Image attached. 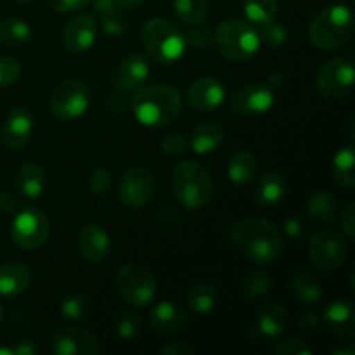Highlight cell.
Listing matches in <instances>:
<instances>
[{
    "label": "cell",
    "instance_id": "ee69618b",
    "mask_svg": "<svg viewBox=\"0 0 355 355\" xmlns=\"http://www.w3.org/2000/svg\"><path fill=\"white\" fill-rule=\"evenodd\" d=\"M162 149L170 156L182 155L187 149V141L180 132H172L162 139Z\"/></svg>",
    "mask_w": 355,
    "mask_h": 355
},
{
    "label": "cell",
    "instance_id": "ac0fdd59",
    "mask_svg": "<svg viewBox=\"0 0 355 355\" xmlns=\"http://www.w3.org/2000/svg\"><path fill=\"white\" fill-rule=\"evenodd\" d=\"M187 101L198 111H215L224 104L225 87L215 76H201L191 83Z\"/></svg>",
    "mask_w": 355,
    "mask_h": 355
},
{
    "label": "cell",
    "instance_id": "30bf717a",
    "mask_svg": "<svg viewBox=\"0 0 355 355\" xmlns=\"http://www.w3.org/2000/svg\"><path fill=\"white\" fill-rule=\"evenodd\" d=\"M318 90L324 97L342 99L354 90V62L347 55H336L329 59L318 71L315 78Z\"/></svg>",
    "mask_w": 355,
    "mask_h": 355
},
{
    "label": "cell",
    "instance_id": "5bb4252c",
    "mask_svg": "<svg viewBox=\"0 0 355 355\" xmlns=\"http://www.w3.org/2000/svg\"><path fill=\"white\" fill-rule=\"evenodd\" d=\"M52 350L58 355H94L99 352V342L90 331L75 326L61 328L52 336Z\"/></svg>",
    "mask_w": 355,
    "mask_h": 355
},
{
    "label": "cell",
    "instance_id": "52a82bcc",
    "mask_svg": "<svg viewBox=\"0 0 355 355\" xmlns=\"http://www.w3.org/2000/svg\"><path fill=\"white\" fill-rule=\"evenodd\" d=\"M116 290L130 307H146L158 291V281L149 267L137 262L121 266L116 272Z\"/></svg>",
    "mask_w": 355,
    "mask_h": 355
},
{
    "label": "cell",
    "instance_id": "836d02e7",
    "mask_svg": "<svg viewBox=\"0 0 355 355\" xmlns=\"http://www.w3.org/2000/svg\"><path fill=\"white\" fill-rule=\"evenodd\" d=\"M270 286H272V277L266 269L248 270L241 279V293L250 300L263 298L270 291Z\"/></svg>",
    "mask_w": 355,
    "mask_h": 355
},
{
    "label": "cell",
    "instance_id": "e575fe53",
    "mask_svg": "<svg viewBox=\"0 0 355 355\" xmlns=\"http://www.w3.org/2000/svg\"><path fill=\"white\" fill-rule=\"evenodd\" d=\"M243 12L252 24L270 23L277 16V0H243Z\"/></svg>",
    "mask_w": 355,
    "mask_h": 355
},
{
    "label": "cell",
    "instance_id": "8d00e7d4",
    "mask_svg": "<svg viewBox=\"0 0 355 355\" xmlns=\"http://www.w3.org/2000/svg\"><path fill=\"white\" fill-rule=\"evenodd\" d=\"M259 35L260 42H263L270 49H281L288 42V30L276 21L262 24V30L259 31Z\"/></svg>",
    "mask_w": 355,
    "mask_h": 355
},
{
    "label": "cell",
    "instance_id": "680465c9",
    "mask_svg": "<svg viewBox=\"0 0 355 355\" xmlns=\"http://www.w3.org/2000/svg\"><path fill=\"white\" fill-rule=\"evenodd\" d=\"M269 83L272 85V89L274 87H279L281 83H283V75H281L279 71H274L272 75L269 76Z\"/></svg>",
    "mask_w": 355,
    "mask_h": 355
},
{
    "label": "cell",
    "instance_id": "11a10c76",
    "mask_svg": "<svg viewBox=\"0 0 355 355\" xmlns=\"http://www.w3.org/2000/svg\"><path fill=\"white\" fill-rule=\"evenodd\" d=\"M16 205H17L16 198H14L10 193L0 194V210H2V211H6V214H10V211H14Z\"/></svg>",
    "mask_w": 355,
    "mask_h": 355
},
{
    "label": "cell",
    "instance_id": "7dc6e473",
    "mask_svg": "<svg viewBox=\"0 0 355 355\" xmlns=\"http://www.w3.org/2000/svg\"><path fill=\"white\" fill-rule=\"evenodd\" d=\"M89 2L90 0H47V3L55 12H76Z\"/></svg>",
    "mask_w": 355,
    "mask_h": 355
},
{
    "label": "cell",
    "instance_id": "f907efd6",
    "mask_svg": "<svg viewBox=\"0 0 355 355\" xmlns=\"http://www.w3.org/2000/svg\"><path fill=\"white\" fill-rule=\"evenodd\" d=\"M163 355H193L194 349L184 342H172L162 349Z\"/></svg>",
    "mask_w": 355,
    "mask_h": 355
},
{
    "label": "cell",
    "instance_id": "681fc988",
    "mask_svg": "<svg viewBox=\"0 0 355 355\" xmlns=\"http://www.w3.org/2000/svg\"><path fill=\"white\" fill-rule=\"evenodd\" d=\"M177 215H179V211H177V208L170 203H163L162 207H158V210L155 211L156 220L162 222V224H170V222L175 220Z\"/></svg>",
    "mask_w": 355,
    "mask_h": 355
},
{
    "label": "cell",
    "instance_id": "816d5d0a",
    "mask_svg": "<svg viewBox=\"0 0 355 355\" xmlns=\"http://www.w3.org/2000/svg\"><path fill=\"white\" fill-rule=\"evenodd\" d=\"M40 352V347L33 340H21L14 347V355H35Z\"/></svg>",
    "mask_w": 355,
    "mask_h": 355
},
{
    "label": "cell",
    "instance_id": "1f68e13d",
    "mask_svg": "<svg viewBox=\"0 0 355 355\" xmlns=\"http://www.w3.org/2000/svg\"><path fill=\"white\" fill-rule=\"evenodd\" d=\"M173 14L182 26L203 24L208 16V0H173Z\"/></svg>",
    "mask_w": 355,
    "mask_h": 355
},
{
    "label": "cell",
    "instance_id": "c3c4849f",
    "mask_svg": "<svg viewBox=\"0 0 355 355\" xmlns=\"http://www.w3.org/2000/svg\"><path fill=\"white\" fill-rule=\"evenodd\" d=\"M321 322H322L321 318H319L315 312H305V314L300 318V321H298V326H300L302 331L314 333L321 328Z\"/></svg>",
    "mask_w": 355,
    "mask_h": 355
},
{
    "label": "cell",
    "instance_id": "6125c7cd",
    "mask_svg": "<svg viewBox=\"0 0 355 355\" xmlns=\"http://www.w3.org/2000/svg\"><path fill=\"white\" fill-rule=\"evenodd\" d=\"M16 2H19V3H28V2H31V0H16Z\"/></svg>",
    "mask_w": 355,
    "mask_h": 355
},
{
    "label": "cell",
    "instance_id": "277c9868",
    "mask_svg": "<svg viewBox=\"0 0 355 355\" xmlns=\"http://www.w3.org/2000/svg\"><path fill=\"white\" fill-rule=\"evenodd\" d=\"M172 187L177 201L184 208L198 210L210 203L214 196V180L201 163L186 159L173 168Z\"/></svg>",
    "mask_w": 355,
    "mask_h": 355
},
{
    "label": "cell",
    "instance_id": "8992f818",
    "mask_svg": "<svg viewBox=\"0 0 355 355\" xmlns=\"http://www.w3.org/2000/svg\"><path fill=\"white\" fill-rule=\"evenodd\" d=\"M214 44L227 61L245 62L259 52V30L250 21L225 19L214 33Z\"/></svg>",
    "mask_w": 355,
    "mask_h": 355
},
{
    "label": "cell",
    "instance_id": "7bdbcfd3",
    "mask_svg": "<svg viewBox=\"0 0 355 355\" xmlns=\"http://www.w3.org/2000/svg\"><path fill=\"white\" fill-rule=\"evenodd\" d=\"M89 187L94 194L103 196L111 189V175L106 168H96L89 177Z\"/></svg>",
    "mask_w": 355,
    "mask_h": 355
},
{
    "label": "cell",
    "instance_id": "2e32d148",
    "mask_svg": "<svg viewBox=\"0 0 355 355\" xmlns=\"http://www.w3.org/2000/svg\"><path fill=\"white\" fill-rule=\"evenodd\" d=\"M76 246H78V253L87 263L99 266L110 257L111 239L106 229L96 224H89L78 232Z\"/></svg>",
    "mask_w": 355,
    "mask_h": 355
},
{
    "label": "cell",
    "instance_id": "d590c367",
    "mask_svg": "<svg viewBox=\"0 0 355 355\" xmlns=\"http://www.w3.org/2000/svg\"><path fill=\"white\" fill-rule=\"evenodd\" d=\"M94 311V300L87 293H73L66 297L61 304V315L69 321L87 319Z\"/></svg>",
    "mask_w": 355,
    "mask_h": 355
},
{
    "label": "cell",
    "instance_id": "e0dca14e",
    "mask_svg": "<svg viewBox=\"0 0 355 355\" xmlns=\"http://www.w3.org/2000/svg\"><path fill=\"white\" fill-rule=\"evenodd\" d=\"M35 120L28 107L16 106L9 111L2 125V142L9 149H21L26 146L33 134Z\"/></svg>",
    "mask_w": 355,
    "mask_h": 355
},
{
    "label": "cell",
    "instance_id": "4fadbf2b",
    "mask_svg": "<svg viewBox=\"0 0 355 355\" xmlns=\"http://www.w3.org/2000/svg\"><path fill=\"white\" fill-rule=\"evenodd\" d=\"M274 101L276 94L272 87L266 83H248L232 94L229 107L241 116H259L274 106Z\"/></svg>",
    "mask_w": 355,
    "mask_h": 355
},
{
    "label": "cell",
    "instance_id": "484cf974",
    "mask_svg": "<svg viewBox=\"0 0 355 355\" xmlns=\"http://www.w3.org/2000/svg\"><path fill=\"white\" fill-rule=\"evenodd\" d=\"M16 187L28 200H37L45 189V173L37 163H24L16 173Z\"/></svg>",
    "mask_w": 355,
    "mask_h": 355
},
{
    "label": "cell",
    "instance_id": "6da1fadb",
    "mask_svg": "<svg viewBox=\"0 0 355 355\" xmlns=\"http://www.w3.org/2000/svg\"><path fill=\"white\" fill-rule=\"evenodd\" d=\"M229 239L245 259L257 266H269L283 252V234L269 220L245 217L231 225Z\"/></svg>",
    "mask_w": 355,
    "mask_h": 355
},
{
    "label": "cell",
    "instance_id": "91938a15",
    "mask_svg": "<svg viewBox=\"0 0 355 355\" xmlns=\"http://www.w3.org/2000/svg\"><path fill=\"white\" fill-rule=\"evenodd\" d=\"M0 355H14V349H9V347H0Z\"/></svg>",
    "mask_w": 355,
    "mask_h": 355
},
{
    "label": "cell",
    "instance_id": "6f0895ef",
    "mask_svg": "<svg viewBox=\"0 0 355 355\" xmlns=\"http://www.w3.org/2000/svg\"><path fill=\"white\" fill-rule=\"evenodd\" d=\"M333 355H355V347L352 345V343H349V345L338 347V349L333 350Z\"/></svg>",
    "mask_w": 355,
    "mask_h": 355
},
{
    "label": "cell",
    "instance_id": "83f0119b",
    "mask_svg": "<svg viewBox=\"0 0 355 355\" xmlns=\"http://www.w3.org/2000/svg\"><path fill=\"white\" fill-rule=\"evenodd\" d=\"M257 170H259L257 156L248 151H239L229 159L227 177L236 186H246L255 179Z\"/></svg>",
    "mask_w": 355,
    "mask_h": 355
},
{
    "label": "cell",
    "instance_id": "5b68a950",
    "mask_svg": "<svg viewBox=\"0 0 355 355\" xmlns=\"http://www.w3.org/2000/svg\"><path fill=\"white\" fill-rule=\"evenodd\" d=\"M354 14L347 6H331L318 14L309 26V40L315 47L331 51L342 47L354 35Z\"/></svg>",
    "mask_w": 355,
    "mask_h": 355
},
{
    "label": "cell",
    "instance_id": "f1b7e54d",
    "mask_svg": "<svg viewBox=\"0 0 355 355\" xmlns=\"http://www.w3.org/2000/svg\"><path fill=\"white\" fill-rule=\"evenodd\" d=\"M291 293L302 304L314 305L322 298V286L314 274L307 270H298L291 277Z\"/></svg>",
    "mask_w": 355,
    "mask_h": 355
},
{
    "label": "cell",
    "instance_id": "ab89813d",
    "mask_svg": "<svg viewBox=\"0 0 355 355\" xmlns=\"http://www.w3.org/2000/svg\"><path fill=\"white\" fill-rule=\"evenodd\" d=\"M21 76V66L10 55H0V89L16 83Z\"/></svg>",
    "mask_w": 355,
    "mask_h": 355
},
{
    "label": "cell",
    "instance_id": "d4e9b609",
    "mask_svg": "<svg viewBox=\"0 0 355 355\" xmlns=\"http://www.w3.org/2000/svg\"><path fill=\"white\" fill-rule=\"evenodd\" d=\"M288 326V311L281 304L269 302L257 314V331L263 336H279Z\"/></svg>",
    "mask_w": 355,
    "mask_h": 355
},
{
    "label": "cell",
    "instance_id": "ba28073f",
    "mask_svg": "<svg viewBox=\"0 0 355 355\" xmlns=\"http://www.w3.org/2000/svg\"><path fill=\"white\" fill-rule=\"evenodd\" d=\"M349 253V241L336 229H322L312 236L309 245V259L319 272H331L342 267Z\"/></svg>",
    "mask_w": 355,
    "mask_h": 355
},
{
    "label": "cell",
    "instance_id": "db71d44e",
    "mask_svg": "<svg viewBox=\"0 0 355 355\" xmlns=\"http://www.w3.org/2000/svg\"><path fill=\"white\" fill-rule=\"evenodd\" d=\"M284 231L291 239H302L304 238V225L297 220V218H290L284 222Z\"/></svg>",
    "mask_w": 355,
    "mask_h": 355
},
{
    "label": "cell",
    "instance_id": "d6986e66",
    "mask_svg": "<svg viewBox=\"0 0 355 355\" xmlns=\"http://www.w3.org/2000/svg\"><path fill=\"white\" fill-rule=\"evenodd\" d=\"M355 309L350 298H335L324 311V322L329 331L340 338H354L355 335Z\"/></svg>",
    "mask_w": 355,
    "mask_h": 355
},
{
    "label": "cell",
    "instance_id": "9f6ffc18",
    "mask_svg": "<svg viewBox=\"0 0 355 355\" xmlns=\"http://www.w3.org/2000/svg\"><path fill=\"white\" fill-rule=\"evenodd\" d=\"M116 2H118V6L121 7V9L130 10V9H135V7L141 6L142 0H116Z\"/></svg>",
    "mask_w": 355,
    "mask_h": 355
},
{
    "label": "cell",
    "instance_id": "f6af8a7d",
    "mask_svg": "<svg viewBox=\"0 0 355 355\" xmlns=\"http://www.w3.org/2000/svg\"><path fill=\"white\" fill-rule=\"evenodd\" d=\"M340 225H342V232L349 239L355 238V203L350 201L345 208L342 210V217H340Z\"/></svg>",
    "mask_w": 355,
    "mask_h": 355
},
{
    "label": "cell",
    "instance_id": "d6a6232c",
    "mask_svg": "<svg viewBox=\"0 0 355 355\" xmlns=\"http://www.w3.org/2000/svg\"><path fill=\"white\" fill-rule=\"evenodd\" d=\"M31 40V28L26 21L7 17L0 23V42L7 47H23Z\"/></svg>",
    "mask_w": 355,
    "mask_h": 355
},
{
    "label": "cell",
    "instance_id": "3957f363",
    "mask_svg": "<svg viewBox=\"0 0 355 355\" xmlns=\"http://www.w3.org/2000/svg\"><path fill=\"white\" fill-rule=\"evenodd\" d=\"M141 42L151 59L162 64L179 61L187 51L186 33L168 19L155 17L148 21L141 31Z\"/></svg>",
    "mask_w": 355,
    "mask_h": 355
},
{
    "label": "cell",
    "instance_id": "4dcf8cb0",
    "mask_svg": "<svg viewBox=\"0 0 355 355\" xmlns=\"http://www.w3.org/2000/svg\"><path fill=\"white\" fill-rule=\"evenodd\" d=\"M333 179L338 186L352 189L355 186V149L352 144H347L338 149L333 158Z\"/></svg>",
    "mask_w": 355,
    "mask_h": 355
},
{
    "label": "cell",
    "instance_id": "8fae6325",
    "mask_svg": "<svg viewBox=\"0 0 355 355\" xmlns=\"http://www.w3.org/2000/svg\"><path fill=\"white\" fill-rule=\"evenodd\" d=\"M10 234L19 248L38 250L51 234V222L38 208H26L16 215L10 225Z\"/></svg>",
    "mask_w": 355,
    "mask_h": 355
},
{
    "label": "cell",
    "instance_id": "7a4b0ae2",
    "mask_svg": "<svg viewBox=\"0 0 355 355\" xmlns=\"http://www.w3.org/2000/svg\"><path fill=\"white\" fill-rule=\"evenodd\" d=\"M130 107L139 123L151 128H162L177 120L182 111V97L179 89L168 83H153L134 94Z\"/></svg>",
    "mask_w": 355,
    "mask_h": 355
},
{
    "label": "cell",
    "instance_id": "4316f807",
    "mask_svg": "<svg viewBox=\"0 0 355 355\" xmlns=\"http://www.w3.org/2000/svg\"><path fill=\"white\" fill-rule=\"evenodd\" d=\"M218 298H220V293H218V288L211 283H198L187 291L186 302L189 305L191 311L194 314L207 315L217 307Z\"/></svg>",
    "mask_w": 355,
    "mask_h": 355
},
{
    "label": "cell",
    "instance_id": "bcb514c9",
    "mask_svg": "<svg viewBox=\"0 0 355 355\" xmlns=\"http://www.w3.org/2000/svg\"><path fill=\"white\" fill-rule=\"evenodd\" d=\"M125 90H120V89H114L113 92L107 96L106 99V107L110 111H113V113H123L125 110H127L128 106H130V103L127 101V97H125Z\"/></svg>",
    "mask_w": 355,
    "mask_h": 355
},
{
    "label": "cell",
    "instance_id": "cb8c5ba5",
    "mask_svg": "<svg viewBox=\"0 0 355 355\" xmlns=\"http://www.w3.org/2000/svg\"><path fill=\"white\" fill-rule=\"evenodd\" d=\"M224 137L225 132L220 123H217V121H205V123L198 125L194 128L187 144L191 146V149L196 155H210L215 149L220 148Z\"/></svg>",
    "mask_w": 355,
    "mask_h": 355
},
{
    "label": "cell",
    "instance_id": "ffe728a7",
    "mask_svg": "<svg viewBox=\"0 0 355 355\" xmlns=\"http://www.w3.org/2000/svg\"><path fill=\"white\" fill-rule=\"evenodd\" d=\"M149 71H151L149 62L144 55L130 54L118 66L116 75H114V85H116V89L125 90V92L137 90L148 80Z\"/></svg>",
    "mask_w": 355,
    "mask_h": 355
},
{
    "label": "cell",
    "instance_id": "f5cc1de1",
    "mask_svg": "<svg viewBox=\"0 0 355 355\" xmlns=\"http://www.w3.org/2000/svg\"><path fill=\"white\" fill-rule=\"evenodd\" d=\"M94 7H96L99 16H106V14L116 12L121 9L116 0H94Z\"/></svg>",
    "mask_w": 355,
    "mask_h": 355
},
{
    "label": "cell",
    "instance_id": "7c38bea8",
    "mask_svg": "<svg viewBox=\"0 0 355 355\" xmlns=\"http://www.w3.org/2000/svg\"><path fill=\"white\" fill-rule=\"evenodd\" d=\"M156 193V179L151 170L134 166L123 173L118 186V198L128 208H142Z\"/></svg>",
    "mask_w": 355,
    "mask_h": 355
},
{
    "label": "cell",
    "instance_id": "9c48e42d",
    "mask_svg": "<svg viewBox=\"0 0 355 355\" xmlns=\"http://www.w3.org/2000/svg\"><path fill=\"white\" fill-rule=\"evenodd\" d=\"M51 111L61 121H75L87 113L90 106V89L78 78H68L52 92Z\"/></svg>",
    "mask_w": 355,
    "mask_h": 355
},
{
    "label": "cell",
    "instance_id": "44dd1931",
    "mask_svg": "<svg viewBox=\"0 0 355 355\" xmlns=\"http://www.w3.org/2000/svg\"><path fill=\"white\" fill-rule=\"evenodd\" d=\"M187 314L179 304L159 302L149 314V324L158 333H179L186 326Z\"/></svg>",
    "mask_w": 355,
    "mask_h": 355
},
{
    "label": "cell",
    "instance_id": "f546056e",
    "mask_svg": "<svg viewBox=\"0 0 355 355\" xmlns=\"http://www.w3.org/2000/svg\"><path fill=\"white\" fill-rule=\"evenodd\" d=\"M307 214L315 224H328V222L335 220L336 214H338V200L329 191H318L309 200Z\"/></svg>",
    "mask_w": 355,
    "mask_h": 355
},
{
    "label": "cell",
    "instance_id": "60d3db41",
    "mask_svg": "<svg viewBox=\"0 0 355 355\" xmlns=\"http://www.w3.org/2000/svg\"><path fill=\"white\" fill-rule=\"evenodd\" d=\"M101 23H103V30L106 31L111 37H121V35L127 33L128 30V21L127 17L121 14V9L116 12L106 14V16H101Z\"/></svg>",
    "mask_w": 355,
    "mask_h": 355
},
{
    "label": "cell",
    "instance_id": "74e56055",
    "mask_svg": "<svg viewBox=\"0 0 355 355\" xmlns=\"http://www.w3.org/2000/svg\"><path fill=\"white\" fill-rule=\"evenodd\" d=\"M142 331V318L134 311H128L118 319L116 335L123 340H134Z\"/></svg>",
    "mask_w": 355,
    "mask_h": 355
},
{
    "label": "cell",
    "instance_id": "9a60e30c",
    "mask_svg": "<svg viewBox=\"0 0 355 355\" xmlns=\"http://www.w3.org/2000/svg\"><path fill=\"white\" fill-rule=\"evenodd\" d=\"M97 38V23L89 14L73 17L62 30V45L69 54H83Z\"/></svg>",
    "mask_w": 355,
    "mask_h": 355
},
{
    "label": "cell",
    "instance_id": "603a6c76",
    "mask_svg": "<svg viewBox=\"0 0 355 355\" xmlns=\"http://www.w3.org/2000/svg\"><path fill=\"white\" fill-rule=\"evenodd\" d=\"M288 194V180L277 170L267 172L266 175L260 177L259 186L255 191V200L259 201L260 207L272 208L277 207L284 201Z\"/></svg>",
    "mask_w": 355,
    "mask_h": 355
},
{
    "label": "cell",
    "instance_id": "f35d334b",
    "mask_svg": "<svg viewBox=\"0 0 355 355\" xmlns=\"http://www.w3.org/2000/svg\"><path fill=\"white\" fill-rule=\"evenodd\" d=\"M272 352L276 355H312L314 350L305 340L288 336V338H283L272 347Z\"/></svg>",
    "mask_w": 355,
    "mask_h": 355
},
{
    "label": "cell",
    "instance_id": "7402d4cb",
    "mask_svg": "<svg viewBox=\"0 0 355 355\" xmlns=\"http://www.w3.org/2000/svg\"><path fill=\"white\" fill-rule=\"evenodd\" d=\"M33 281V272L28 266L9 262L0 266V297H19Z\"/></svg>",
    "mask_w": 355,
    "mask_h": 355
},
{
    "label": "cell",
    "instance_id": "94428289",
    "mask_svg": "<svg viewBox=\"0 0 355 355\" xmlns=\"http://www.w3.org/2000/svg\"><path fill=\"white\" fill-rule=\"evenodd\" d=\"M2 319H3V309L2 305H0V324H2Z\"/></svg>",
    "mask_w": 355,
    "mask_h": 355
},
{
    "label": "cell",
    "instance_id": "b9f144b4",
    "mask_svg": "<svg viewBox=\"0 0 355 355\" xmlns=\"http://www.w3.org/2000/svg\"><path fill=\"white\" fill-rule=\"evenodd\" d=\"M186 38L187 44H191L194 49H200L201 51V49H208L214 44V31H211L210 28L198 24V26L191 28V31L186 35Z\"/></svg>",
    "mask_w": 355,
    "mask_h": 355
}]
</instances>
